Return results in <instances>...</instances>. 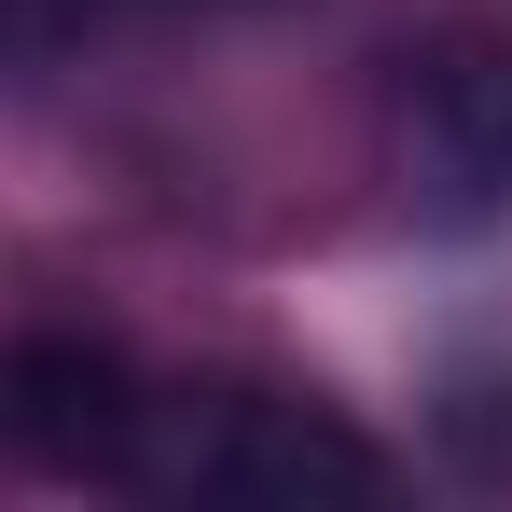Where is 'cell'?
I'll list each match as a JSON object with an SVG mask.
<instances>
[{
	"mask_svg": "<svg viewBox=\"0 0 512 512\" xmlns=\"http://www.w3.org/2000/svg\"><path fill=\"white\" fill-rule=\"evenodd\" d=\"M416 153H429V180H443V208L512 194V70H499V56H443V70H429Z\"/></svg>",
	"mask_w": 512,
	"mask_h": 512,
	"instance_id": "3",
	"label": "cell"
},
{
	"mask_svg": "<svg viewBox=\"0 0 512 512\" xmlns=\"http://www.w3.org/2000/svg\"><path fill=\"white\" fill-rule=\"evenodd\" d=\"M125 485L222 512H319V499H388V457L333 402H291V388H153Z\"/></svg>",
	"mask_w": 512,
	"mask_h": 512,
	"instance_id": "1",
	"label": "cell"
},
{
	"mask_svg": "<svg viewBox=\"0 0 512 512\" xmlns=\"http://www.w3.org/2000/svg\"><path fill=\"white\" fill-rule=\"evenodd\" d=\"M153 429V374L97 333H14L0 346V457L56 485H125Z\"/></svg>",
	"mask_w": 512,
	"mask_h": 512,
	"instance_id": "2",
	"label": "cell"
}]
</instances>
